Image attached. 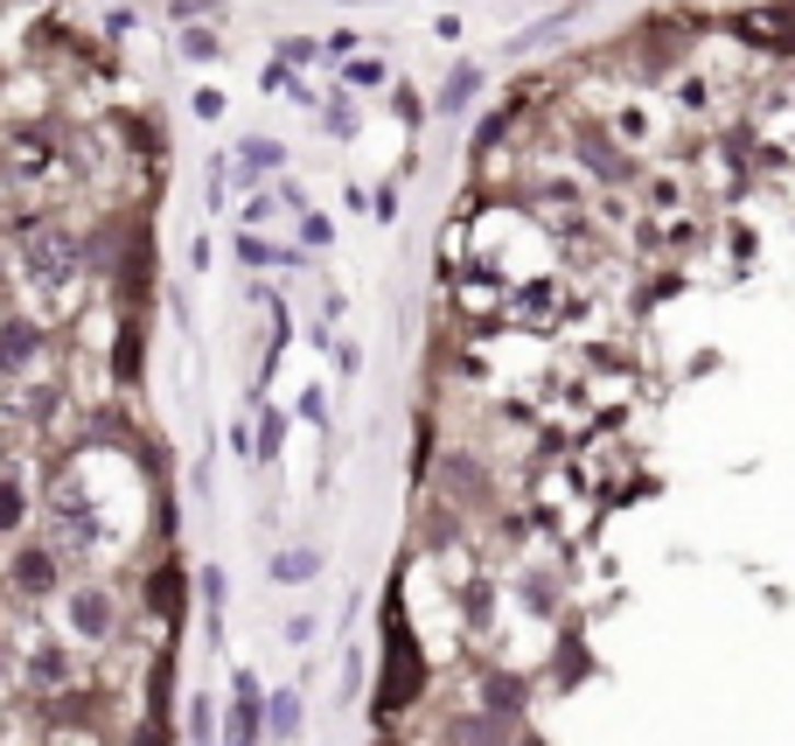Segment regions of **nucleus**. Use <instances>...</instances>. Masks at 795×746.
<instances>
[{
  "instance_id": "nucleus-1",
  "label": "nucleus",
  "mask_w": 795,
  "mask_h": 746,
  "mask_svg": "<svg viewBox=\"0 0 795 746\" xmlns=\"http://www.w3.org/2000/svg\"><path fill=\"white\" fill-rule=\"evenodd\" d=\"M231 746H258V684L238 677V704H231V733H223Z\"/></svg>"
},
{
  "instance_id": "nucleus-2",
  "label": "nucleus",
  "mask_w": 795,
  "mask_h": 746,
  "mask_svg": "<svg viewBox=\"0 0 795 746\" xmlns=\"http://www.w3.org/2000/svg\"><path fill=\"white\" fill-rule=\"evenodd\" d=\"M300 733V691H279L273 698V739H293Z\"/></svg>"
},
{
  "instance_id": "nucleus-3",
  "label": "nucleus",
  "mask_w": 795,
  "mask_h": 746,
  "mask_svg": "<svg viewBox=\"0 0 795 746\" xmlns=\"http://www.w3.org/2000/svg\"><path fill=\"white\" fill-rule=\"evenodd\" d=\"M273 579H287V586L314 579V551H287V559H273Z\"/></svg>"
},
{
  "instance_id": "nucleus-4",
  "label": "nucleus",
  "mask_w": 795,
  "mask_h": 746,
  "mask_svg": "<svg viewBox=\"0 0 795 746\" xmlns=\"http://www.w3.org/2000/svg\"><path fill=\"white\" fill-rule=\"evenodd\" d=\"M14 579H22L28 593H43V586H56V565L43 559V551H28V559H22V572H14Z\"/></svg>"
},
{
  "instance_id": "nucleus-5",
  "label": "nucleus",
  "mask_w": 795,
  "mask_h": 746,
  "mask_svg": "<svg viewBox=\"0 0 795 746\" xmlns=\"http://www.w3.org/2000/svg\"><path fill=\"white\" fill-rule=\"evenodd\" d=\"M28 349H35L28 329H0V363H8V370H14V363H28Z\"/></svg>"
},
{
  "instance_id": "nucleus-6",
  "label": "nucleus",
  "mask_w": 795,
  "mask_h": 746,
  "mask_svg": "<svg viewBox=\"0 0 795 746\" xmlns=\"http://www.w3.org/2000/svg\"><path fill=\"white\" fill-rule=\"evenodd\" d=\"M78 628H84V635H105V628H112V607H99L84 593V600H78Z\"/></svg>"
},
{
  "instance_id": "nucleus-7",
  "label": "nucleus",
  "mask_w": 795,
  "mask_h": 746,
  "mask_svg": "<svg viewBox=\"0 0 795 746\" xmlns=\"http://www.w3.org/2000/svg\"><path fill=\"white\" fill-rule=\"evenodd\" d=\"M14 516H22V503H14V489H0V530H8Z\"/></svg>"
}]
</instances>
